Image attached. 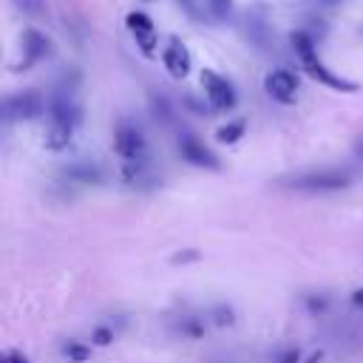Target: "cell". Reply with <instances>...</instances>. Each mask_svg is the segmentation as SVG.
<instances>
[{
    "label": "cell",
    "instance_id": "1",
    "mask_svg": "<svg viewBox=\"0 0 363 363\" xmlns=\"http://www.w3.org/2000/svg\"><path fill=\"white\" fill-rule=\"evenodd\" d=\"M79 85H82V71L79 68H65L51 91H48V125H45V136H43V147L51 153H62L71 142L74 133L82 125V102H79Z\"/></svg>",
    "mask_w": 363,
    "mask_h": 363
},
{
    "label": "cell",
    "instance_id": "2",
    "mask_svg": "<svg viewBox=\"0 0 363 363\" xmlns=\"http://www.w3.org/2000/svg\"><path fill=\"white\" fill-rule=\"evenodd\" d=\"M354 182L357 176L346 164H318V167H301L278 176L272 187L284 193H298V196H335L354 187Z\"/></svg>",
    "mask_w": 363,
    "mask_h": 363
},
{
    "label": "cell",
    "instance_id": "3",
    "mask_svg": "<svg viewBox=\"0 0 363 363\" xmlns=\"http://www.w3.org/2000/svg\"><path fill=\"white\" fill-rule=\"evenodd\" d=\"M289 43H292V51H295L301 68H303L315 82H320V85H326V88H332V91H343V94H354V91H357V82H352V79H346V77H340V74H335L332 68L323 65V60L318 57L315 34H309V31H292Z\"/></svg>",
    "mask_w": 363,
    "mask_h": 363
},
{
    "label": "cell",
    "instance_id": "4",
    "mask_svg": "<svg viewBox=\"0 0 363 363\" xmlns=\"http://www.w3.org/2000/svg\"><path fill=\"white\" fill-rule=\"evenodd\" d=\"M111 147H113V153H116V159H119L122 164L153 162V159H150V145H147L145 130H142L136 122H130V119H119V122H116Z\"/></svg>",
    "mask_w": 363,
    "mask_h": 363
},
{
    "label": "cell",
    "instance_id": "5",
    "mask_svg": "<svg viewBox=\"0 0 363 363\" xmlns=\"http://www.w3.org/2000/svg\"><path fill=\"white\" fill-rule=\"evenodd\" d=\"M176 156L184 164L196 167V170H207V173H221L224 170V162L218 159V153L199 133H193L187 128L176 130Z\"/></svg>",
    "mask_w": 363,
    "mask_h": 363
},
{
    "label": "cell",
    "instance_id": "6",
    "mask_svg": "<svg viewBox=\"0 0 363 363\" xmlns=\"http://www.w3.org/2000/svg\"><path fill=\"white\" fill-rule=\"evenodd\" d=\"M45 108H48V99L37 88H23L3 99V122L6 125L31 122V119H40L45 113Z\"/></svg>",
    "mask_w": 363,
    "mask_h": 363
},
{
    "label": "cell",
    "instance_id": "7",
    "mask_svg": "<svg viewBox=\"0 0 363 363\" xmlns=\"http://www.w3.org/2000/svg\"><path fill=\"white\" fill-rule=\"evenodd\" d=\"M105 179H108V170L96 159H88V156L71 159L57 170V182L65 187H99L105 184Z\"/></svg>",
    "mask_w": 363,
    "mask_h": 363
},
{
    "label": "cell",
    "instance_id": "8",
    "mask_svg": "<svg viewBox=\"0 0 363 363\" xmlns=\"http://www.w3.org/2000/svg\"><path fill=\"white\" fill-rule=\"evenodd\" d=\"M201 88H204L207 105H210L213 111H218V113L235 111V105H238V91H235V85H233L227 77H221L218 71L204 68V71H201Z\"/></svg>",
    "mask_w": 363,
    "mask_h": 363
},
{
    "label": "cell",
    "instance_id": "9",
    "mask_svg": "<svg viewBox=\"0 0 363 363\" xmlns=\"http://www.w3.org/2000/svg\"><path fill=\"white\" fill-rule=\"evenodd\" d=\"M45 57H51V40L37 31V28H23L20 34V62L17 71H28L37 62H43Z\"/></svg>",
    "mask_w": 363,
    "mask_h": 363
},
{
    "label": "cell",
    "instance_id": "10",
    "mask_svg": "<svg viewBox=\"0 0 363 363\" xmlns=\"http://www.w3.org/2000/svg\"><path fill=\"white\" fill-rule=\"evenodd\" d=\"M298 88H301V79H298L289 68H272V71L264 77V91H267V96L275 99V102H281V105H295Z\"/></svg>",
    "mask_w": 363,
    "mask_h": 363
},
{
    "label": "cell",
    "instance_id": "11",
    "mask_svg": "<svg viewBox=\"0 0 363 363\" xmlns=\"http://www.w3.org/2000/svg\"><path fill=\"white\" fill-rule=\"evenodd\" d=\"M119 179L125 187L136 193H153L162 187V173L153 167V162H136V164H122Z\"/></svg>",
    "mask_w": 363,
    "mask_h": 363
},
{
    "label": "cell",
    "instance_id": "12",
    "mask_svg": "<svg viewBox=\"0 0 363 363\" xmlns=\"http://www.w3.org/2000/svg\"><path fill=\"white\" fill-rule=\"evenodd\" d=\"M125 26L130 28V34H133L139 51H142L145 57H153L156 43H159V34H156V28H153V20H150L145 11H130V14L125 17Z\"/></svg>",
    "mask_w": 363,
    "mask_h": 363
},
{
    "label": "cell",
    "instance_id": "13",
    "mask_svg": "<svg viewBox=\"0 0 363 363\" xmlns=\"http://www.w3.org/2000/svg\"><path fill=\"white\" fill-rule=\"evenodd\" d=\"M241 31H244V37H247L255 48H267V45H269V37H272L267 11H264L261 6L247 9V11H244V20H241Z\"/></svg>",
    "mask_w": 363,
    "mask_h": 363
},
{
    "label": "cell",
    "instance_id": "14",
    "mask_svg": "<svg viewBox=\"0 0 363 363\" xmlns=\"http://www.w3.org/2000/svg\"><path fill=\"white\" fill-rule=\"evenodd\" d=\"M170 332H173L179 340L199 343V340H204V337H207V332H210V320H207V315L182 312V315H176V318H173Z\"/></svg>",
    "mask_w": 363,
    "mask_h": 363
},
{
    "label": "cell",
    "instance_id": "15",
    "mask_svg": "<svg viewBox=\"0 0 363 363\" xmlns=\"http://www.w3.org/2000/svg\"><path fill=\"white\" fill-rule=\"evenodd\" d=\"M162 62H164V68H167V74L173 79H184L190 74V51H187V45L179 37H170L164 51H162Z\"/></svg>",
    "mask_w": 363,
    "mask_h": 363
},
{
    "label": "cell",
    "instance_id": "16",
    "mask_svg": "<svg viewBox=\"0 0 363 363\" xmlns=\"http://www.w3.org/2000/svg\"><path fill=\"white\" fill-rule=\"evenodd\" d=\"M147 113H150V119H153L159 128H176V122H179L176 105H173L170 96L162 94V91H150V94H147Z\"/></svg>",
    "mask_w": 363,
    "mask_h": 363
},
{
    "label": "cell",
    "instance_id": "17",
    "mask_svg": "<svg viewBox=\"0 0 363 363\" xmlns=\"http://www.w3.org/2000/svg\"><path fill=\"white\" fill-rule=\"evenodd\" d=\"M332 295L329 292H323V289H309V292H303L301 295V306H303V312L309 315V318H323V315H329L332 312Z\"/></svg>",
    "mask_w": 363,
    "mask_h": 363
},
{
    "label": "cell",
    "instance_id": "18",
    "mask_svg": "<svg viewBox=\"0 0 363 363\" xmlns=\"http://www.w3.org/2000/svg\"><path fill=\"white\" fill-rule=\"evenodd\" d=\"M60 354H62V360H68V363H88L91 354H94V346L85 343V340H77V337H65V340L60 343Z\"/></svg>",
    "mask_w": 363,
    "mask_h": 363
},
{
    "label": "cell",
    "instance_id": "19",
    "mask_svg": "<svg viewBox=\"0 0 363 363\" xmlns=\"http://www.w3.org/2000/svg\"><path fill=\"white\" fill-rule=\"evenodd\" d=\"M244 136H247V119L244 116H235V119H230L227 125H221L216 130V142L218 145H238Z\"/></svg>",
    "mask_w": 363,
    "mask_h": 363
},
{
    "label": "cell",
    "instance_id": "20",
    "mask_svg": "<svg viewBox=\"0 0 363 363\" xmlns=\"http://www.w3.org/2000/svg\"><path fill=\"white\" fill-rule=\"evenodd\" d=\"M207 320H210L213 326H218V329H230V326H235L238 315H235L233 303H227V301H216V303L207 309Z\"/></svg>",
    "mask_w": 363,
    "mask_h": 363
},
{
    "label": "cell",
    "instance_id": "21",
    "mask_svg": "<svg viewBox=\"0 0 363 363\" xmlns=\"http://www.w3.org/2000/svg\"><path fill=\"white\" fill-rule=\"evenodd\" d=\"M269 363H303V349L298 343H284V346L272 349Z\"/></svg>",
    "mask_w": 363,
    "mask_h": 363
},
{
    "label": "cell",
    "instance_id": "22",
    "mask_svg": "<svg viewBox=\"0 0 363 363\" xmlns=\"http://www.w3.org/2000/svg\"><path fill=\"white\" fill-rule=\"evenodd\" d=\"M91 346L94 349H105V346H111L113 340H116V329H113V323H96V326H91Z\"/></svg>",
    "mask_w": 363,
    "mask_h": 363
},
{
    "label": "cell",
    "instance_id": "23",
    "mask_svg": "<svg viewBox=\"0 0 363 363\" xmlns=\"http://www.w3.org/2000/svg\"><path fill=\"white\" fill-rule=\"evenodd\" d=\"M204 3H207V14H210L213 23H224L230 17V11H233L230 0H204Z\"/></svg>",
    "mask_w": 363,
    "mask_h": 363
},
{
    "label": "cell",
    "instance_id": "24",
    "mask_svg": "<svg viewBox=\"0 0 363 363\" xmlns=\"http://www.w3.org/2000/svg\"><path fill=\"white\" fill-rule=\"evenodd\" d=\"M179 6H182V9L187 11V17L196 20V23L210 20V14H207V3H204V0H179Z\"/></svg>",
    "mask_w": 363,
    "mask_h": 363
},
{
    "label": "cell",
    "instance_id": "25",
    "mask_svg": "<svg viewBox=\"0 0 363 363\" xmlns=\"http://www.w3.org/2000/svg\"><path fill=\"white\" fill-rule=\"evenodd\" d=\"M196 261H201V250H196V247H187V250H179V252H173L170 255V264L173 267H184V264H196Z\"/></svg>",
    "mask_w": 363,
    "mask_h": 363
},
{
    "label": "cell",
    "instance_id": "26",
    "mask_svg": "<svg viewBox=\"0 0 363 363\" xmlns=\"http://www.w3.org/2000/svg\"><path fill=\"white\" fill-rule=\"evenodd\" d=\"M14 6H17L23 14H28V17L45 14V3H43V0H14Z\"/></svg>",
    "mask_w": 363,
    "mask_h": 363
},
{
    "label": "cell",
    "instance_id": "27",
    "mask_svg": "<svg viewBox=\"0 0 363 363\" xmlns=\"http://www.w3.org/2000/svg\"><path fill=\"white\" fill-rule=\"evenodd\" d=\"M0 363H31V357H28L23 349L9 346V349H3V352H0Z\"/></svg>",
    "mask_w": 363,
    "mask_h": 363
},
{
    "label": "cell",
    "instance_id": "28",
    "mask_svg": "<svg viewBox=\"0 0 363 363\" xmlns=\"http://www.w3.org/2000/svg\"><path fill=\"white\" fill-rule=\"evenodd\" d=\"M349 306H352L354 312H363V286H354V289L349 292Z\"/></svg>",
    "mask_w": 363,
    "mask_h": 363
},
{
    "label": "cell",
    "instance_id": "29",
    "mask_svg": "<svg viewBox=\"0 0 363 363\" xmlns=\"http://www.w3.org/2000/svg\"><path fill=\"white\" fill-rule=\"evenodd\" d=\"M352 156H354L357 162H363V133H360V136L352 142Z\"/></svg>",
    "mask_w": 363,
    "mask_h": 363
},
{
    "label": "cell",
    "instance_id": "30",
    "mask_svg": "<svg viewBox=\"0 0 363 363\" xmlns=\"http://www.w3.org/2000/svg\"><path fill=\"white\" fill-rule=\"evenodd\" d=\"M360 34H363V26H360Z\"/></svg>",
    "mask_w": 363,
    "mask_h": 363
}]
</instances>
